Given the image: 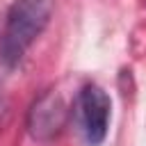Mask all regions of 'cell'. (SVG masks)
Returning <instances> with one entry per match:
<instances>
[{"label": "cell", "mask_w": 146, "mask_h": 146, "mask_svg": "<svg viewBox=\"0 0 146 146\" xmlns=\"http://www.w3.org/2000/svg\"><path fill=\"white\" fill-rule=\"evenodd\" d=\"M110 96L96 87V84H87L80 91V121H82V130H84V139L91 146H98L105 135H107V125H110Z\"/></svg>", "instance_id": "cell-3"}, {"label": "cell", "mask_w": 146, "mask_h": 146, "mask_svg": "<svg viewBox=\"0 0 146 146\" xmlns=\"http://www.w3.org/2000/svg\"><path fill=\"white\" fill-rule=\"evenodd\" d=\"M52 11V0H16L9 9L0 41V57L7 66H16L32 41L46 30Z\"/></svg>", "instance_id": "cell-1"}, {"label": "cell", "mask_w": 146, "mask_h": 146, "mask_svg": "<svg viewBox=\"0 0 146 146\" xmlns=\"http://www.w3.org/2000/svg\"><path fill=\"white\" fill-rule=\"evenodd\" d=\"M66 119L68 107L64 98L57 91H46L32 103L27 112V132L36 141H50L64 130Z\"/></svg>", "instance_id": "cell-2"}]
</instances>
